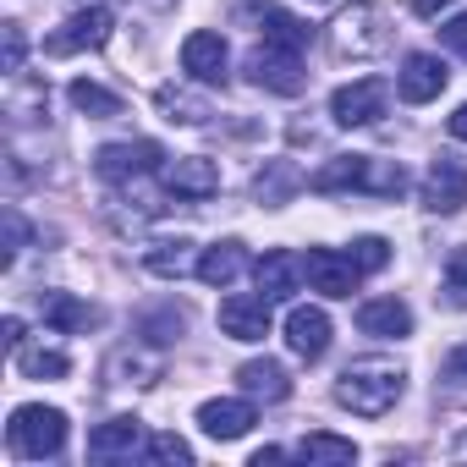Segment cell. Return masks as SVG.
<instances>
[{"label": "cell", "mask_w": 467, "mask_h": 467, "mask_svg": "<svg viewBox=\"0 0 467 467\" xmlns=\"http://www.w3.org/2000/svg\"><path fill=\"white\" fill-rule=\"evenodd\" d=\"M314 192H374V198H401L412 182H407V165L401 160H379V154H336L325 160L314 176H308Z\"/></svg>", "instance_id": "obj_1"}, {"label": "cell", "mask_w": 467, "mask_h": 467, "mask_svg": "<svg viewBox=\"0 0 467 467\" xmlns=\"http://www.w3.org/2000/svg\"><path fill=\"white\" fill-rule=\"evenodd\" d=\"M401 385H407V368L401 363H390V358H358L341 374L336 401L347 412H358V418H379V412H390L401 401Z\"/></svg>", "instance_id": "obj_2"}, {"label": "cell", "mask_w": 467, "mask_h": 467, "mask_svg": "<svg viewBox=\"0 0 467 467\" xmlns=\"http://www.w3.org/2000/svg\"><path fill=\"white\" fill-rule=\"evenodd\" d=\"M6 445L23 462H56L67 451V412L61 407H17L6 423Z\"/></svg>", "instance_id": "obj_3"}, {"label": "cell", "mask_w": 467, "mask_h": 467, "mask_svg": "<svg viewBox=\"0 0 467 467\" xmlns=\"http://www.w3.org/2000/svg\"><path fill=\"white\" fill-rule=\"evenodd\" d=\"M243 67H248V83H254V88H265V94L297 99V94L308 88V72H303V61H297L292 50H275V45H265V50H254Z\"/></svg>", "instance_id": "obj_4"}, {"label": "cell", "mask_w": 467, "mask_h": 467, "mask_svg": "<svg viewBox=\"0 0 467 467\" xmlns=\"http://www.w3.org/2000/svg\"><path fill=\"white\" fill-rule=\"evenodd\" d=\"M330 34H336V50H341V56H379V50L390 45V23H385L379 6H352V12H341V17L330 23Z\"/></svg>", "instance_id": "obj_5"}, {"label": "cell", "mask_w": 467, "mask_h": 467, "mask_svg": "<svg viewBox=\"0 0 467 467\" xmlns=\"http://www.w3.org/2000/svg\"><path fill=\"white\" fill-rule=\"evenodd\" d=\"M110 28H116V17L105 12V6H83V12H72L50 39H45V50L50 56H78V50H105L110 45Z\"/></svg>", "instance_id": "obj_6"}, {"label": "cell", "mask_w": 467, "mask_h": 467, "mask_svg": "<svg viewBox=\"0 0 467 467\" xmlns=\"http://www.w3.org/2000/svg\"><path fill=\"white\" fill-rule=\"evenodd\" d=\"M385 105H390V83L385 78H358V83H347V88L330 94L336 127H368V121L385 116Z\"/></svg>", "instance_id": "obj_7"}, {"label": "cell", "mask_w": 467, "mask_h": 467, "mask_svg": "<svg viewBox=\"0 0 467 467\" xmlns=\"http://www.w3.org/2000/svg\"><path fill=\"white\" fill-rule=\"evenodd\" d=\"M303 275H308V286L319 297H352L363 286V265L352 254H336V248H308Z\"/></svg>", "instance_id": "obj_8"}, {"label": "cell", "mask_w": 467, "mask_h": 467, "mask_svg": "<svg viewBox=\"0 0 467 467\" xmlns=\"http://www.w3.org/2000/svg\"><path fill=\"white\" fill-rule=\"evenodd\" d=\"M467 203V165L456 154H440L423 176V209L429 214H456Z\"/></svg>", "instance_id": "obj_9"}, {"label": "cell", "mask_w": 467, "mask_h": 467, "mask_svg": "<svg viewBox=\"0 0 467 467\" xmlns=\"http://www.w3.org/2000/svg\"><path fill=\"white\" fill-rule=\"evenodd\" d=\"M160 160H165V149L149 143V138H138V143H105V149L94 154V171H99L105 182H132V176L154 171Z\"/></svg>", "instance_id": "obj_10"}, {"label": "cell", "mask_w": 467, "mask_h": 467, "mask_svg": "<svg viewBox=\"0 0 467 467\" xmlns=\"http://www.w3.org/2000/svg\"><path fill=\"white\" fill-rule=\"evenodd\" d=\"M160 182L176 198H214L220 192V165L203 160V154H182V160H165L160 165Z\"/></svg>", "instance_id": "obj_11"}, {"label": "cell", "mask_w": 467, "mask_h": 467, "mask_svg": "<svg viewBox=\"0 0 467 467\" xmlns=\"http://www.w3.org/2000/svg\"><path fill=\"white\" fill-rule=\"evenodd\" d=\"M220 330H225L231 341H265V336H270V297H265V292H259V297H248V292L225 297V303H220Z\"/></svg>", "instance_id": "obj_12"}, {"label": "cell", "mask_w": 467, "mask_h": 467, "mask_svg": "<svg viewBox=\"0 0 467 467\" xmlns=\"http://www.w3.org/2000/svg\"><path fill=\"white\" fill-rule=\"evenodd\" d=\"M225 39L220 34H209V28H198V34H187L182 39V72L192 78V83H225Z\"/></svg>", "instance_id": "obj_13"}, {"label": "cell", "mask_w": 467, "mask_h": 467, "mask_svg": "<svg viewBox=\"0 0 467 467\" xmlns=\"http://www.w3.org/2000/svg\"><path fill=\"white\" fill-rule=\"evenodd\" d=\"M451 83V72H445V61L440 56H407L401 61V78H396V94L407 99V105H429V99H440V88Z\"/></svg>", "instance_id": "obj_14"}, {"label": "cell", "mask_w": 467, "mask_h": 467, "mask_svg": "<svg viewBox=\"0 0 467 467\" xmlns=\"http://www.w3.org/2000/svg\"><path fill=\"white\" fill-rule=\"evenodd\" d=\"M286 347H292L303 363H319V358L330 352V314L297 303V308L286 314Z\"/></svg>", "instance_id": "obj_15"}, {"label": "cell", "mask_w": 467, "mask_h": 467, "mask_svg": "<svg viewBox=\"0 0 467 467\" xmlns=\"http://www.w3.org/2000/svg\"><path fill=\"white\" fill-rule=\"evenodd\" d=\"M254 401H243V396H220V401H203L198 407V429L209 434V440H243L248 429H254Z\"/></svg>", "instance_id": "obj_16"}, {"label": "cell", "mask_w": 467, "mask_h": 467, "mask_svg": "<svg viewBox=\"0 0 467 467\" xmlns=\"http://www.w3.org/2000/svg\"><path fill=\"white\" fill-rule=\"evenodd\" d=\"M254 281H259V292H265L270 303H286V297H297V286H303L308 275H303V259H297V254L270 248V254L254 265Z\"/></svg>", "instance_id": "obj_17"}, {"label": "cell", "mask_w": 467, "mask_h": 467, "mask_svg": "<svg viewBox=\"0 0 467 467\" xmlns=\"http://www.w3.org/2000/svg\"><path fill=\"white\" fill-rule=\"evenodd\" d=\"M358 330L374 341H401V336H412V308L401 297H368L358 308Z\"/></svg>", "instance_id": "obj_18"}, {"label": "cell", "mask_w": 467, "mask_h": 467, "mask_svg": "<svg viewBox=\"0 0 467 467\" xmlns=\"http://www.w3.org/2000/svg\"><path fill=\"white\" fill-rule=\"evenodd\" d=\"M143 445V423L138 418H110L99 429H88V456L94 462H132Z\"/></svg>", "instance_id": "obj_19"}, {"label": "cell", "mask_w": 467, "mask_h": 467, "mask_svg": "<svg viewBox=\"0 0 467 467\" xmlns=\"http://www.w3.org/2000/svg\"><path fill=\"white\" fill-rule=\"evenodd\" d=\"M39 308H45V325H50V330H67V336H78V330H94V325H99V308H94V303H83V297H72V292H45V297H39Z\"/></svg>", "instance_id": "obj_20"}, {"label": "cell", "mask_w": 467, "mask_h": 467, "mask_svg": "<svg viewBox=\"0 0 467 467\" xmlns=\"http://www.w3.org/2000/svg\"><path fill=\"white\" fill-rule=\"evenodd\" d=\"M303 187V171L292 165V160H265V171L254 176V198L259 203H270V209H281V203H292V192Z\"/></svg>", "instance_id": "obj_21"}, {"label": "cell", "mask_w": 467, "mask_h": 467, "mask_svg": "<svg viewBox=\"0 0 467 467\" xmlns=\"http://www.w3.org/2000/svg\"><path fill=\"white\" fill-rule=\"evenodd\" d=\"M237 385H243L248 396H265V401H286V396H292V379H286V368H281L275 358L243 363V368H237Z\"/></svg>", "instance_id": "obj_22"}, {"label": "cell", "mask_w": 467, "mask_h": 467, "mask_svg": "<svg viewBox=\"0 0 467 467\" xmlns=\"http://www.w3.org/2000/svg\"><path fill=\"white\" fill-rule=\"evenodd\" d=\"M243 265H248V254H243V243H214L203 259H198V281L203 286H231V281H237L243 275Z\"/></svg>", "instance_id": "obj_23"}, {"label": "cell", "mask_w": 467, "mask_h": 467, "mask_svg": "<svg viewBox=\"0 0 467 467\" xmlns=\"http://www.w3.org/2000/svg\"><path fill=\"white\" fill-rule=\"evenodd\" d=\"M265 45L303 56V50L314 45V28H308L303 17H292V12H281V6H270V12H265Z\"/></svg>", "instance_id": "obj_24"}, {"label": "cell", "mask_w": 467, "mask_h": 467, "mask_svg": "<svg viewBox=\"0 0 467 467\" xmlns=\"http://www.w3.org/2000/svg\"><path fill=\"white\" fill-rule=\"evenodd\" d=\"M143 265H149V275H160V281H182L187 270H198L192 243H154V248L143 254Z\"/></svg>", "instance_id": "obj_25"}, {"label": "cell", "mask_w": 467, "mask_h": 467, "mask_svg": "<svg viewBox=\"0 0 467 467\" xmlns=\"http://www.w3.org/2000/svg\"><path fill=\"white\" fill-rule=\"evenodd\" d=\"M297 456H303V462L347 467V462H358V445H352V440H341V434H303V440H297Z\"/></svg>", "instance_id": "obj_26"}, {"label": "cell", "mask_w": 467, "mask_h": 467, "mask_svg": "<svg viewBox=\"0 0 467 467\" xmlns=\"http://www.w3.org/2000/svg\"><path fill=\"white\" fill-rule=\"evenodd\" d=\"M67 99L83 110V116H94V121H110V116H121V99L110 94V88H99V83H88V78H78L72 88H67Z\"/></svg>", "instance_id": "obj_27"}, {"label": "cell", "mask_w": 467, "mask_h": 467, "mask_svg": "<svg viewBox=\"0 0 467 467\" xmlns=\"http://www.w3.org/2000/svg\"><path fill=\"white\" fill-rule=\"evenodd\" d=\"M12 358H17V368H23L28 379H67V374H72L67 352H50V347H34V352H28V347H17Z\"/></svg>", "instance_id": "obj_28"}, {"label": "cell", "mask_w": 467, "mask_h": 467, "mask_svg": "<svg viewBox=\"0 0 467 467\" xmlns=\"http://www.w3.org/2000/svg\"><path fill=\"white\" fill-rule=\"evenodd\" d=\"M154 99H160V110H165L171 121H187V127H203V121H209V105H203V99H192V94H187V88H176V83H165Z\"/></svg>", "instance_id": "obj_29"}, {"label": "cell", "mask_w": 467, "mask_h": 467, "mask_svg": "<svg viewBox=\"0 0 467 467\" xmlns=\"http://www.w3.org/2000/svg\"><path fill=\"white\" fill-rule=\"evenodd\" d=\"M110 379L116 385H149V379H160V358H149V352H116L110 358Z\"/></svg>", "instance_id": "obj_30"}, {"label": "cell", "mask_w": 467, "mask_h": 467, "mask_svg": "<svg viewBox=\"0 0 467 467\" xmlns=\"http://www.w3.org/2000/svg\"><path fill=\"white\" fill-rule=\"evenodd\" d=\"M149 462H171V467H187L192 462V445L182 434H154L149 440Z\"/></svg>", "instance_id": "obj_31"}, {"label": "cell", "mask_w": 467, "mask_h": 467, "mask_svg": "<svg viewBox=\"0 0 467 467\" xmlns=\"http://www.w3.org/2000/svg\"><path fill=\"white\" fill-rule=\"evenodd\" d=\"M352 259L363 265V275H374V270L390 265V243H385V237H358V243H352Z\"/></svg>", "instance_id": "obj_32"}, {"label": "cell", "mask_w": 467, "mask_h": 467, "mask_svg": "<svg viewBox=\"0 0 467 467\" xmlns=\"http://www.w3.org/2000/svg\"><path fill=\"white\" fill-rule=\"evenodd\" d=\"M143 336H149L154 347L176 341V336H182V314H176V308H165V314H149V319H143Z\"/></svg>", "instance_id": "obj_33"}, {"label": "cell", "mask_w": 467, "mask_h": 467, "mask_svg": "<svg viewBox=\"0 0 467 467\" xmlns=\"http://www.w3.org/2000/svg\"><path fill=\"white\" fill-rule=\"evenodd\" d=\"M445 292H451V303L467 308V248H456V254L445 259Z\"/></svg>", "instance_id": "obj_34"}, {"label": "cell", "mask_w": 467, "mask_h": 467, "mask_svg": "<svg viewBox=\"0 0 467 467\" xmlns=\"http://www.w3.org/2000/svg\"><path fill=\"white\" fill-rule=\"evenodd\" d=\"M440 45L456 50V56H467V12H456L451 23H440Z\"/></svg>", "instance_id": "obj_35"}, {"label": "cell", "mask_w": 467, "mask_h": 467, "mask_svg": "<svg viewBox=\"0 0 467 467\" xmlns=\"http://www.w3.org/2000/svg\"><path fill=\"white\" fill-rule=\"evenodd\" d=\"M28 243V225H23V214L17 209H6V265L17 259V248Z\"/></svg>", "instance_id": "obj_36"}, {"label": "cell", "mask_w": 467, "mask_h": 467, "mask_svg": "<svg viewBox=\"0 0 467 467\" xmlns=\"http://www.w3.org/2000/svg\"><path fill=\"white\" fill-rule=\"evenodd\" d=\"M6 72H23V28L6 23Z\"/></svg>", "instance_id": "obj_37"}, {"label": "cell", "mask_w": 467, "mask_h": 467, "mask_svg": "<svg viewBox=\"0 0 467 467\" xmlns=\"http://www.w3.org/2000/svg\"><path fill=\"white\" fill-rule=\"evenodd\" d=\"M445 379H456V385H467V341L445 358Z\"/></svg>", "instance_id": "obj_38"}, {"label": "cell", "mask_w": 467, "mask_h": 467, "mask_svg": "<svg viewBox=\"0 0 467 467\" xmlns=\"http://www.w3.org/2000/svg\"><path fill=\"white\" fill-rule=\"evenodd\" d=\"M445 132H451V138H462V143H467V105H456V110H451V116H445Z\"/></svg>", "instance_id": "obj_39"}, {"label": "cell", "mask_w": 467, "mask_h": 467, "mask_svg": "<svg viewBox=\"0 0 467 467\" xmlns=\"http://www.w3.org/2000/svg\"><path fill=\"white\" fill-rule=\"evenodd\" d=\"M445 6H456V0H412V12H418V17H440Z\"/></svg>", "instance_id": "obj_40"}, {"label": "cell", "mask_w": 467, "mask_h": 467, "mask_svg": "<svg viewBox=\"0 0 467 467\" xmlns=\"http://www.w3.org/2000/svg\"><path fill=\"white\" fill-rule=\"evenodd\" d=\"M0 330H6V347H12V352H17V347H23V319H17V314H12V319H6V325H0Z\"/></svg>", "instance_id": "obj_41"}, {"label": "cell", "mask_w": 467, "mask_h": 467, "mask_svg": "<svg viewBox=\"0 0 467 467\" xmlns=\"http://www.w3.org/2000/svg\"><path fill=\"white\" fill-rule=\"evenodd\" d=\"M281 456H286L281 445H265V451H254V467H265V462H281Z\"/></svg>", "instance_id": "obj_42"}]
</instances>
